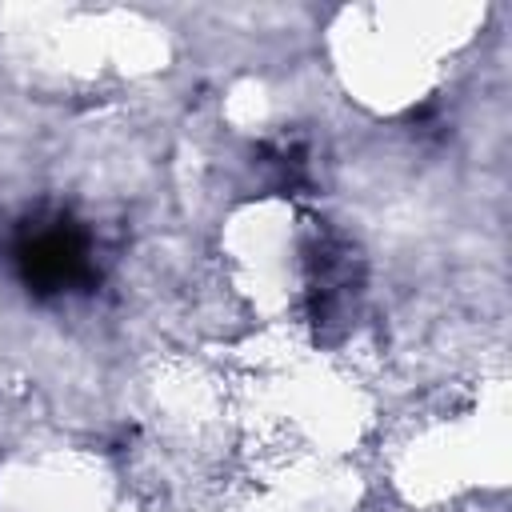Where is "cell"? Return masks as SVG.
I'll use <instances>...</instances> for the list:
<instances>
[{"mask_svg":"<svg viewBox=\"0 0 512 512\" xmlns=\"http://www.w3.org/2000/svg\"><path fill=\"white\" fill-rule=\"evenodd\" d=\"M8 260H12L20 288L40 304L84 296L100 284L92 228L72 208L52 204V200L32 204L16 220Z\"/></svg>","mask_w":512,"mask_h":512,"instance_id":"6da1fadb","label":"cell"},{"mask_svg":"<svg viewBox=\"0 0 512 512\" xmlns=\"http://www.w3.org/2000/svg\"><path fill=\"white\" fill-rule=\"evenodd\" d=\"M304 288H308V320L316 336L328 340L332 324H348L364 288V256L360 248L332 232L316 228L304 240Z\"/></svg>","mask_w":512,"mask_h":512,"instance_id":"7a4b0ae2","label":"cell"},{"mask_svg":"<svg viewBox=\"0 0 512 512\" xmlns=\"http://www.w3.org/2000/svg\"><path fill=\"white\" fill-rule=\"evenodd\" d=\"M260 168L272 172V188L276 192H292L308 184V148L296 140H276L260 148Z\"/></svg>","mask_w":512,"mask_h":512,"instance_id":"3957f363","label":"cell"}]
</instances>
